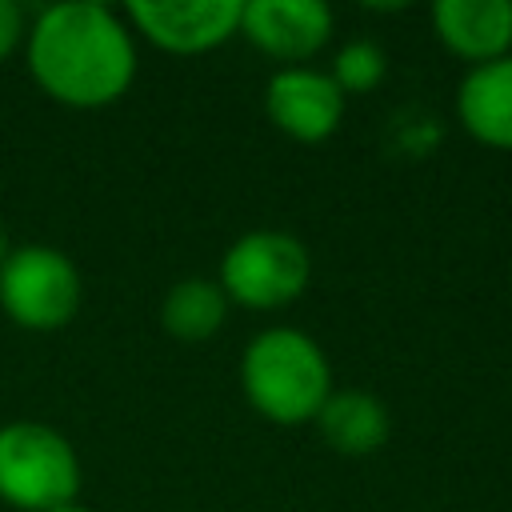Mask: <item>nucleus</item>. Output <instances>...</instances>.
Returning a JSON list of instances; mask_svg holds the SVG:
<instances>
[{
	"instance_id": "10",
	"label": "nucleus",
	"mask_w": 512,
	"mask_h": 512,
	"mask_svg": "<svg viewBox=\"0 0 512 512\" xmlns=\"http://www.w3.org/2000/svg\"><path fill=\"white\" fill-rule=\"evenodd\" d=\"M452 108L476 144L512 152V56L468 68L456 84Z\"/></svg>"
},
{
	"instance_id": "7",
	"label": "nucleus",
	"mask_w": 512,
	"mask_h": 512,
	"mask_svg": "<svg viewBox=\"0 0 512 512\" xmlns=\"http://www.w3.org/2000/svg\"><path fill=\"white\" fill-rule=\"evenodd\" d=\"M348 96L336 88L328 68L296 64V68H276L264 84V112L272 128H280L296 144H324L336 136L344 120Z\"/></svg>"
},
{
	"instance_id": "9",
	"label": "nucleus",
	"mask_w": 512,
	"mask_h": 512,
	"mask_svg": "<svg viewBox=\"0 0 512 512\" xmlns=\"http://www.w3.org/2000/svg\"><path fill=\"white\" fill-rule=\"evenodd\" d=\"M436 40L468 68L512 56V0H436Z\"/></svg>"
},
{
	"instance_id": "2",
	"label": "nucleus",
	"mask_w": 512,
	"mask_h": 512,
	"mask_svg": "<svg viewBox=\"0 0 512 512\" xmlns=\"http://www.w3.org/2000/svg\"><path fill=\"white\" fill-rule=\"evenodd\" d=\"M332 388L336 380L328 352L304 328L268 324L240 352V392L248 408L268 424H312Z\"/></svg>"
},
{
	"instance_id": "11",
	"label": "nucleus",
	"mask_w": 512,
	"mask_h": 512,
	"mask_svg": "<svg viewBox=\"0 0 512 512\" xmlns=\"http://www.w3.org/2000/svg\"><path fill=\"white\" fill-rule=\"evenodd\" d=\"M312 424L320 440L340 456H372L392 436L388 404L364 388H332V396L324 400Z\"/></svg>"
},
{
	"instance_id": "14",
	"label": "nucleus",
	"mask_w": 512,
	"mask_h": 512,
	"mask_svg": "<svg viewBox=\"0 0 512 512\" xmlns=\"http://www.w3.org/2000/svg\"><path fill=\"white\" fill-rule=\"evenodd\" d=\"M28 24H32V16H28L16 0H0V64H4L8 56L24 52Z\"/></svg>"
},
{
	"instance_id": "5",
	"label": "nucleus",
	"mask_w": 512,
	"mask_h": 512,
	"mask_svg": "<svg viewBox=\"0 0 512 512\" xmlns=\"http://www.w3.org/2000/svg\"><path fill=\"white\" fill-rule=\"evenodd\" d=\"M84 304L76 260L52 244H16L0 264V312L24 332H60Z\"/></svg>"
},
{
	"instance_id": "12",
	"label": "nucleus",
	"mask_w": 512,
	"mask_h": 512,
	"mask_svg": "<svg viewBox=\"0 0 512 512\" xmlns=\"http://www.w3.org/2000/svg\"><path fill=\"white\" fill-rule=\"evenodd\" d=\"M228 296L216 280L208 276H184L176 284H168V292L160 296V328L172 336V340H184V344H196V340H208L224 328L228 320Z\"/></svg>"
},
{
	"instance_id": "3",
	"label": "nucleus",
	"mask_w": 512,
	"mask_h": 512,
	"mask_svg": "<svg viewBox=\"0 0 512 512\" xmlns=\"http://www.w3.org/2000/svg\"><path fill=\"white\" fill-rule=\"evenodd\" d=\"M80 456L44 420L0 424V500L16 512H52L80 496Z\"/></svg>"
},
{
	"instance_id": "13",
	"label": "nucleus",
	"mask_w": 512,
	"mask_h": 512,
	"mask_svg": "<svg viewBox=\"0 0 512 512\" xmlns=\"http://www.w3.org/2000/svg\"><path fill=\"white\" fill-rule=\"evenodd\" d=\"M328 76L336 80V88H340L344 96L372 92V88H380L384 76H388V52H384L376 40H368V36L348 40V44L336 48Z\"/></svg>"
},
{
	"instance_id": "1",
	"label": "nucleus",
	"mask_w": 512,
	"mask_h": 512,
	"mask_svg": "<svg viewBox=\"0 0 512 512\" xmlns=\"http://www.w3.org/2000/svg\"><path fill=\"white\" fill-rule=\"evenodd\" d=\"M24 60L36 88L76 112H96L136 84V36L124 12L100 0H60L32 16Z\"/></svg>"
},
{
	"instance_id": "8",
	"label": "nucleus",
	"mask_w": 512,
	"mask_h": 512,
	"mask_svg": "<svg viewBox=\"0 0 512 512\" xmlns=\"http://www.w3.org/2000/svg\"><path fill=\"white\" fill-rule=\"evenodd\" d=\"M332 28L336 16L324 0H244L240 8V36L284 68L308 64L332 40Z\"/></svg>"
},
{
	"instance_id": "16",
	"label": "nucleus",
	"mask_w": 512,
	"mask_h": 512,
	"mask_svg": "<svg viewBox=\"0 0 512 512\" xmlns=\"http://www.w3.org/2000/svg\"><path fill=\"white\" fill-rule=\"evenodd\" d=\"M52 512H92V508L80 504V500H68V504H60V508H52Z\"/></svg>"
},
{
	"instance_id": "6",
	"label": "nucleus",
	"mask_w": 512,
	"mask_h": 512,
	"mask_svg": "<svg viewBox=\"0 0 512 512\" xmlns=\"http://www.w3.org/2000/svg\"><path fill=\"white\" fill-rule=\"evenodd\" d=\"M240 8L244 0H128L124 20L168 56H200L240 36Z\"/></svg>"
},
{
	"instance_id": "15",
	"label": "nucleus",
	"mask_w": 512,
	"mask_h": 512,
	"mask_svg": "<svg viewBox=\"0 0 512 512\" xmlns=\"http://www.w3.org/2000/svg\"><path fill=\"white\" fill-rule=\"evenodd\" d=\"M12 248H16V244H12V236H8V228L0 224V264H4L8 256H12Z\"/></svg>"
},
{
	"instance_id": "4",
	"label": "nucleus",
	"mask_w": 512,
	"mask_h": 512,
	"mask_svg": "<svg viewBox=\"0 0 512 512\" xmlns=\"http://www.w3.org/2000/svg\"><path fill=\"white\" fill-rule=\"evenodd\" d=\"M312 280V252L300 236L284 228H252L240 232L224 256L216 284L224 288L228 304L248 312H276L304 296Z\"/></svg>"
}]
</instances>
